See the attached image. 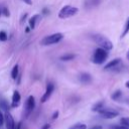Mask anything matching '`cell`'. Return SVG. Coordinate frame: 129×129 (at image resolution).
Here are the masks:
<instances>
[{
    "instance_id": "cell-10",
    "label": "cell",
    "mask_w": 129,
    "mask_h": 129,
    "mask_svg": "<svg viewBox=\"0 0 129 129\" xmlns=\"http://www.w3.org/2000/svg\"><path fill=\"white\" fill-rule=\"evenodd\" d=\"M79 80H80L81 83H83V84H89V83H91V81H92V77H91L90 74L83 73V74H81V75L79 76Z\"/></svg>"
},
{
    "instance_id": "cell-26",
    "label": "cell",
    "mask_w": 129,
    "mask_h": 129,
    "mask_svg": "<svg viewBox=\"0 0 129 129\" xmlns=\"http://www.w3.org/2000/svg\"><path fill=\"white\" fill-rule=\"evenodd\" d=\"M3 121H4V116H3V114H2L1 111H0V126H1V124H2Z\"/></svg>"
},
{
    "instance_id": "cell-33",
    "label": "cell",
    "mask_w": 129,
    "mask_h": 129,
    "mask_svg": "<svg viewBox=\"0 0 129 129\" xmlns=\"http://www.w3.org/2000/svg\"><path fill=\"white\" fill-rule=\"evenodd\" d=\"M127 58L129 59V50H128V52H127Z\"/></svg>"
},
{
    "instance_id": "cell-18",
    "label": "cell",
    "mask_w": 129,
    "mask_h": 129,
    "mask_svg": "<svg viewBox=\"0 0 129 129\" xmlns=\"http://www.w3.org/2000/svg\"><path fill=\"white\" fill-rule=\"evenodd\" d=\"M103 108V102H99V103H97L93 108H92V110L93 111H99L100 109H102Z\"/></svg>"
},
{
    "instance_id": "cell-25",
    "label": "cell",
    "mask_w": 129,
    "mask_h": 129,
    "mask_svg": "<svg viewBox=\"0 0 129 129\" xmlns=\"http://www.w3.org/2000/svg\"><path fill=\"white\" fill-rule=\"evenodd\" d=\"M57 116H58V111H54V113H53L52 116H51V119H52V120H55V119L57 118Z\"/></svg>"
},
{
    "instance_id": "cell-24",
    "label": "cell",
    "mask_w": 129,
    "mask_h": 129,
    "mask_svg": "<svg viewBox=\"0 0 129 129\" xmlns=\"http://www.w3.org/2000/svg\"><path fill=\"white\" fill-rule=\"evenodd\" d=\"M0 106H1V107H2L4 110H7V108H8V107L6 106V103H5V101H1V102H0Z\"/></svg>"
},
{
    "instance_id": "cell-5",
    "label": "cell",
    "mask_w": 129,
    "mask_h": 129,
    "mask_svg": "<svg viewBox=\"0 0 129 129\" xmlns=\"http://www.w3.org/2000/svg\"><path fill=\"white\" fill-rule=\"evenodd\" d=\"M99 114L105 118V119H112V118H115L118 116V112L117 111H114V110H111V109H105V108H102L100 109L99 111Z\"/></svg>"
},
{
    "instance_id": "cell-1",
    "label": "cell",
    "mask_w": 129,
    "mask_h": 129,
    "mask_svg": "<svg viewBox=\"0 0 129 129\" xmlns=\"http://www.w3.org/2000/svg\"><path fill=\"white\" fill-rule=\"evenodd\" d=\"M93 39L95 40V42L97 44L100 45V47L106 49V50H110L113 48V43L105 36L101 35V34H95L93 35Z\"/></svg>"
},
{
    "instance_id": "cell-9",
    "label": "cell",
    "mask_w": 129,
    "mask_h": 129,
    "mask_svg": "<svg viewBox=\"0 0 129 129\" xmlns=\"http://www.w3.org/2000/svg\"><path fill=\"white\" fill-rule=\"evenodd\" d=\"M20 99H21V97H20L19 92H18V91H14V92H13V95H12V103H11V107L15 108V107L19 106V104H20Z\"/></svg>"
},
{
    "instance_id": "cell-11",
    "label": "cell",
    "mask_w": 129,
    "mask_h": 129,
    "mask_svg": "<svg viewBox=\"0 0 129 129\" xmlns=\"http://www.w3.org/2000/svg\"><path fill=\"white\" fill-rule=\"evenodd\" d=\"M39 19H40V15H39V14L33 15V16L29 19V27H30V29H34V28H35L36 22H37Z\"/></svg>"
},
{
    "instance_id": "cell-17",
    "label": "cell",
    "mask_w": 129,
    "mask_h": 129,
    "mask_svg": "<svg viewBox=\"0 0 129 129\" xmlns=\"http://www.w3.org/2000/svg\"><path fill=\"white\" fill-rule=\"evenodd\" d=\"M128 32H129V17H128L127 20H126L125 27H124V30H123V32H122V34H121V37H124Z\"/></svg>"
},
{
    "instance_id": "cell-4",
    "label": "cell",
    "mask_w": 129,
    "mask_h": 129,
    "mask_svg": "<svg viewBox=\"0 0 129 129\" xmlns=\"http://www.w3.org/2000/svg\"><path fill=\"white\" fill-rule=\"evenodd\" d=\"M62 38H63V34L60 33V32H57V33H53V34H50V35L45 36L41 40L40 43L42 45H50V44H54V43L59 42Z\"/></svg>"
},
{
    "instance_id": "cell-20",
    "label": "cell",
    "mask_w": 129,
    "mask_h": 129,
    "mask_svg": "<svg viewBox=\"0 0 129 129\" xmlns=\"http://www.w3.org/2000/svg\"><path fill=\"white\" fill-rule=\"evenodd\" d=\"M120 123H121L122 125H124V126H127V127H129V117H126V118H122V119L120 120Z\"/></svg>"
},
{
    "instance_id": "cell-32",
    "label": "cell",
    "mask_w": 129,
    "mask_h": 129,
    "mask_svg": "<svg viewBox=\"0 0 129 129\" xmlns=\"http://www.w3.org/2000/svg\"><path fill=\"white\" fill-rule=\"evenodd\" d=\"M125 85H126V87L129 89V81H128V82H126V84H125Z\"/></svg>"
},
{
    "instance_id": "cell-21",
    "label": "cell",
    "mask_w": 129,
    "mask_h": 129,
    "mask_svg": "<svg viewBox=\"0 0 129 129\" xmlns=\"http://www.w3.org/2000/svg\"><path fill=\"white\" fill-rule=\"evenodd\" d=\"M120 96H121V91H119V90H118V91H116V92L112 95V99H113V100H117Z\"/></svg>"
},
{
    "instance_id": "cell-31",
    "label": "cell",
    "mask_w": 129,
    "mask_h": 129,
    "mask_svg": "<svg viewBox=\"0 0 129 129\" xmlns=\"http://www.w3.org/2000/svg\"><path fill=\"white\" fill-rule=\"evenodd\" d=\"M43 14H47V9L46 8L43 9Z\"/></svg>"
},
{
    "instance_id": "cell-8",
    "label": "cell",
    "mask_w": 129,
    "mask_h": 129,
    "mask_svg": "<svg viewBox=\"0 0 129 129\" xmlns=\"http://www.w3.org/2000/svg\"><path fill=\"white\" fill-rule=\"evenodd\" d=\"M25 107H26V111H27L28 113L31 112V111L34 109V107H35V99H34L33 96H29V97L27 98Z\"/></svg>"
},
{
    "instance_id": "cell-28",
    "label": "cell",
    "mask_w": 129,
    "mask_h": 129,
    "mask_svg": "<svg viewBox=\"0 0 129 129\" xmlns=\"http://www.w3.org/2000/svg\"><path fill=\"white\" fill-rule=\"evenodd\" d=\"M23 1H24L26 4H28V5H31V4H32V1H31V0H23Z\"/></svg>"
},
{
    "instance_id": "cell-14",
    "label": "cell",
    "mask_w": 129,
    "mask_h": 129,
    "mask_svg": "<svg viewBox=\"0 0 129 129\" xmlns=\"http://www.w3.org/2000/svg\"><path fill=\"white\" fill-rule=\"evenodd\" d=\"M75 57H76V54H74V53H66V54L61 55V56L59 57V59H60V60L68 61V60H72V59H74Z\"/></svg>"
},
{
    "instance_id": "cell-27",
    "label": "cell",
    "mask_w": 129,
    "mask_h": 129,
    "mask_svg": "<svg viewBox=\"0 0 129 129\" xmlns=\"http://www.w3.org/2000/svg\"><path fill=\"white\" fill-rule=\"evenodd\" d=\"M49 128H50V125H49V124H47V123H46V124H44V125L41 127V129H49Z\"/></svg>"
},
{
    "instance_id": "cell-16",
    "label": "cell",
    "mask_w": 129,
    "mask_h": 129,
    "mask_svg": "<svg viewBox=\"0 0 129 129\" xmlns=\"http://www.w3.org/2000/svg\"><path fill=\"white\" fill-rule=\"evenodd\" d=\"M70 129H87V125L84 123H76L70 127Z\"/></svg>"
},
{
    "instance_id": "cell-22",
    "label": "cell",
    "mask_w": 129,
    "mask_h": 129,
    "mask_svg": "<svg viewBox=\"0 0 129 129\" xmlns=\"http://www.w3.org/2000/svg\"><path fill=\"white\" fill-rule=\"evenodd\" d=\"M111 129H129V128H128L127 126H124V125L121 124V125H119V126H115V125H114V126L111 127Z\"/></svg>"
},
{
    "instance_id": "cell-6",
    "label": "cell",
    "mask_w": 129,
    "mask_h": 129,
    "mask_svg": "<svg viewBox=\"0 0 129 129\" xmlns=\"http://www.w3.org/2000/svg\"><path fill=\"white\" fill-rule=\"evenodd\" d=\"M53 90H54V85H53L52 83H47L46 89H45V93L42 95V97H41V99H40L41 103H45V102L49 99V97L51 96Z\"/></svg>"
},
{
    "instance_id": "cell-23",
    "label": "cell",
    "mask_w": 129,
    "mask_h": 129,
    "mask_svg": "<svg viewBox=\"0 0 129 129\" xmlns=\"http://www.w3.org/2000/svg\"><path fill=\"white\" fill-rule=\"evenodd\" d=\"M3 14H4L5 16H9V15H10V13H9V10H8L6 7H4V8H3Z\"/></svg>"
},
{
    "instance_id": "cell-29",
    "label": "cell",
    "mask_w": 129,
    "mask_h": 129,
    "mask_svg": "<svg viewBox=\"0 0 129 129\" xmlns=\"http://www.w3.org/2000/svg\"><path fill=\"white\" fill-rule=\"evenodd\" d=\"M20 127H21V122H19L17 125H15V129H20Z\"/></svg>"
},
{
    "instance_id": "cell-13",
    "label": "cell",
    "mask_w": 129,
    "mask_h": 129,
    "mask_svg": "<svg viewBox=\"0 0 129 129\" xmlns=\"http://www.w3.org/2000/svg\"><path fill=\"white\" fill-rule=\"evenodd\" d=\"M100 0H86L85 1V7L86 8H93L97 5H99Z\"/></svg>"
},
{
    "instance_id": "cell-3",
    "label": "cell",
    "mask_w": 129,
    "mask_h": 129,
    "mask_svg": "<svg viewBox=\"0 0 129 129\" xmlns=\"http://www.w3.org/2000/svg\"><path fill=\"white\" fill-rule=\"evenodd\" d=\"M78 11H79V9L77 7H74V6H71V5H66L59 10L58 17L61 18V19L69 18V17H72V16L76 15L78 13Z\"/></svg>"
},
{
    "instance_id": "cell-34",
    "label": "cell",
    "mask_w": 129,
    "mask_h": 129,
    "mask_svg": "<svg viewBox=\"0 0 129 129\" xmlns=\"http://www.w3.org/2000/svg\"><path fill=\"white\" fill-rule=\"evenodd\" d=\"M0 15H1V10H0Z\"/></svg>"
},
{
    "instance_id": "cell-7",
    "label": "cell",
    "mask_w": 129,
    "mask_h": 129,
    "mask_svg": "<svg viewBox=\"0 0 129 129\" xmlns=\"http://www.w3.org/2000/svg\"><path fill=\"white\" fill-rule=\"evenodd\" d=\"M4 121L7 129H15V122L12 117V115L9 112H6L4 115Z\"/></svg>"
},
{
    "instance_id": "cell-30",
    "label": "cell",
    "mask_w": 129,
    "mask_h": 129,
    "mask_svg": "<svg viewBox=\"0 0 129 129\" xmlns=\"http://www.w3.org/2000/svg\"><path fill=\"white\" fill-rule=\"evenodd\" d=\"M91 129H102V127H101V126H94V127L91 128Z\"/></svg>"
},
{
    "instance_id": "cell-15",
    "label": "cell",
    "mask_w": 129,
    "mask_h": 129,
    "mask_svg": "<svg viewBox=\"0 0 129 129\" xmlns=\"http://www.w3.org/2000/svg\"><path fill=\"white\" fill-rule=\"evenodd\" d=\"M18 73H19V69H18V64H15L11 71V78L13 80H16L18 78Z\"/></svg>"
},
{
    "instance_id": "cell-19",
    "label": "cell",
    "mask_w": 129,
    "mask_h": 129,
    "mask_svg": "<svg viewBox=\"0 0 129 129\" xmlns=\"http://www.w3.org/2000/svg\"><path fill=\"white\" fill-rule=\"evenodd\" d=\"M8 38L7 33L5 31H0V41H6Z\"/></svg>"
},
{
    "instance_id": "cell-12",
    "label": "cell",
    "mask_w": 129,
    "mask_h": 129,
    "mask_svg": "<svg viewBox=\"0 0 129 129\" xmlns=\"http://www.w3.org/2000/svg\"><path fill=\"white\" fill-rule=\"evenodd\" d=\"M120 61H121V59L120 58H115V59H112L111 61H109L105 67H104V69L105 70H110V69H113V68H115L117 64H119L120 63Z\"/></svg>"
},
{
    "instance_id": "cell-2",
    "label": "cell",
    "mask_w": 129,
    "mask_h": 129,
    "mask_svg": "<svg viewBox=\"0 0 129 129\" xmlns=\"http://www.w3.org/2000/svg\"><path fill=\"white\" fill-rule=\"evenodd\" d=\"M108 56V51L102 47H99L95 50L94 54H93V57H92V60L94 63H97V64H101L103 63L106 58Z\"/></svg>"
}]
</instances>
